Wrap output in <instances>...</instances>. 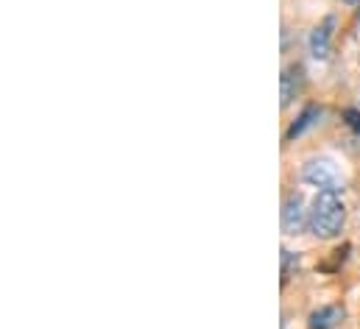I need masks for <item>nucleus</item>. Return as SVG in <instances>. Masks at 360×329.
Here are the masks:
<instances>
[{"label": "nucleus", "mask_w": 360, "mask_h": 329, "mask_svg": "<svg viewBox=\"0 0 360 329\" xmlns=\"http://www.w3.org/2000/svg\"><path fill=\"white\" fill-rule=\"evenodd\" d=\"M347 224V207L338 195V190H319V195L313 198V207H310V229L316 238H335L341 235Z\"/></svg>", "instance_id": "1"}, {"label": "nucleus", "mask_w": 360, "mask_h": 329, "mask_svg": "<svg viewBox=\"0 0 360 329\" xmlns=\"http://www.w3.org/2000/svg\"><path fill=\"white\" fill-rule=\"evenodd\" d=\"M302 179L319 190H341L344 187V176H341L338 164L333 160H324V157L307 160L302 167Z\"/></svg>", "instance_id": "2"}, {"label": "nucleus", "mask_w": 360, "mask_h": 329, "mask_svg": "<svg viewBox=\"0 0 360 329\" xmlns=\"http://www.w3.org/2000/svg\"><path fill=\"white\" fill-rule=\"evenodd\" d=\"M304 224H310L304 201H302L299 193H290L285 198V204H282V232L285 235H299L304 229Z\"/></svg>", "instance_id": "3"}, {"label": "nucleus", "mask_w": 360, "mask_h": 329, "mask_svg": "<svg viewBox=\"0 0 360 329\" xmlns=\"http://www.w3.org/2000/svg\"><path fill=\"white\" fill-rule=\"evenodd\" d=\"M333 28V17L324 22V25H319V28H313V34H310V53H313V59H319V62H324L327 56H330V31Z\"/></svg>", "instance_id": "4"}, {"label": "nucleus", "mask_w": 360, "mask_h": 329, "mask_svg": "<svg viewBox=\"0 0 360 329\" xmlns=\"http://www.w3.org/2000/svg\"><path fill=\"white\" fill-rule=\"evenodd\" d=\"M344 321V310L338 304H327L310 316V329H333Z\"/></svg>", "instance_id": "5"}, {"label": "nucleus", "mask_w": 360, "mask_h": 329, "mask_svg": "<svg viewBox=\"0 0 360 329\" xmlns=\"http://www.w3.org/2000/svg\"><path fill=\"white\" fill-rule=\"evenodd\" d=\"M299 84H302V67H288L285 73H282V109H288L290 106V101L296 98V92H299Z\"/></svg>", "instance_id": "6"}, {"label": "nucleus", "mask_w": 360, "mask_h": 329, "mask_svg": "<svg viewBox=\"0 0 360 329\" xmlns=\"http://www.w3.org/2000/svg\"><path fill=\"white\" fill-rule=\"evenodd\" d=\"M313 117H319V109H316V106L304 109V112H302V117H299V123H296V126L288 131V137H299V134H302V131H304V129L313 123Z\"/></svg>", "instance_id": "7"}, {"label": "nucleus", "mask_w": 360, "mask_h": 329, "mask_svg": "<svg viewBox=\"0 0 360 329\" xmlns=\"http://www.w3.org/2000/svg\"><path fill=\"white\" fill-rule=\"evenodd\" d=\"M347 117H349V126H352V129H355V131L360 134V112L349 109V112H347Z\"/></svg>", "instance_id": "8"}, {"label": "nucleus", "mask_w": 360, "mask_h": 329, "mask_svg": "<svg viewBox=\"0 0 360 329\" xmlns=\"http://www.w3.org/2000/svg\"><path fill=\"white\" fill-rule=\"evenodd\" d=\"M347 3H360V0H347Z\"/></svg>", "instance_id": "9"}]
</instances>
